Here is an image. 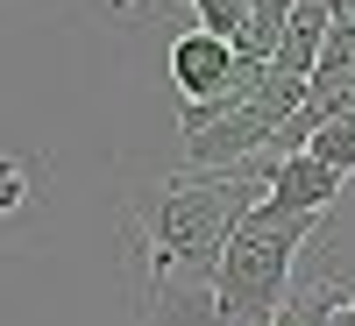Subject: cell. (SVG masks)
<instances>
[{
  "mask_svg": "<svg viewBox=\"0 0 355 326\" xmlns=\"http://www.w3.org/2000/svg\"><path fill=\"white\" fill-rule=\"evenodd\" d=\"M263 199V170H178L157 185L121 192V262L135 277V305L164 312L178 291H199L214 277L234 220Z\"/></svg>",
  "mask_w": 355,
  "mask_h": 326,
  "instance_id": "cell-1",
  "label": "cell"
},
{
  "mask_svg": "<svg viewBox=\"0 0 355 326\" xmlns=\"http://www.w3.org/2000/svg\"><path fill=\"white\" fill-rule=\"evenodd\" d=\"M320 8H327V15H348V8H355V0H320Z\"/></svg>",
  "mask_w": 355,
  "mask_h": 326,
  "instance_id": "cell-8",
  "label": "cell"
},
{
  "mask_svg": "<svg viewBox=\"0 0 355 326\" xmlns=\"http://www.w3.org/2000/svg\"><path fill=\"white\" fill-rule=\"evenodd\" d=\"M320 234L313 213H277L270 199H256L242 220H234L227 248L214 262V326H277L284 298H291V270H299L306 242Z\"/></svg>",
  "mask_w": 355,
  "mask_h": 326,
  "instance_id": "cell-2",
  "label": "cell"
},
{
  "mask_svg": "<svg viewBox=\"0 0 355 326\" xmlns=\"http://www.w3.org/2000/svg\"><path fill=\"white\" fill-rule=\"evenodd\" d=\"M256 170H263V199L277 206V213H327V206L341 199V185L348 177L341 170H327V163H313L306 150H291V156H256Z\"/></svg>",
  "mask_w": 355,
  "mask_h": 326,
  "instance_id": "cell-3",
  "label": "cell"
},
{
  "mask_svg": "<svg viewBox=\"0 0 355 326\" xmlns=\"http://www.w3.org/2000/svg\"><path fill=\"white\" fill-rule=\"evenodd\" d=\"M36 177H43V163L28 150H0V220L36 206Z\"/></svg>",
  "mask_w": 355,
  "mask_h": 326,
  "instance_id": "cell-5",
  "label": "cell"
},
{
  "mask_svg": "<svg viewBox=\"0 0 355 326\" xmlns=\"http://www.w3.org/2000/svg\"><path fill=\"white\" fill-rule=\"evenodd\" d=\"M291 8H299V0H249V36L234 43V57H249V64H270V50H277V36H284Z\"/></svg>",
  "mask_w": 355,
  "mask_h": 326,
  "instance_id": "cell-4",
  "label": "cell"
},
{
  "mask_svg": "<svg viewBox=\"0 0 355 326\" xmlns=\"http://www.w3.org/2000/svg\"><path fill=\"white\" fill-rule=\"evenodd\" d=\"M192 15H199L206 36H220L227 50L249 36V0H192Z\"/></svg>",
  "mask_w": 355,
  "mask_h": 326,
  "instance_id": "cell-7",
  "label": "cell"
},
{
  "mask_svg": "<svg viewBox=\"0 0 355 326\" xmlns=\"http://www.w3.org/2000/svg\"><path fill=\"white\" fill-rule=\"evenodd\" d=\"M107 8H114V15H121V8H135V0H107Z\"/></svg>",
  "mask_w": 355,
  "mask_h": 326,
  "instance_id": "cell-9",
  "label": "cell"
},
{
  "mask_svg": "<svg viewBox=\"0 0 355 326\" xmlns=\"http://www.w3.org/2000/svg\"><path fill=\"white\" fill-rule=\"evenodd\" d=\"M306 156L348 177V170H355V121H327V128H313V135H306Z\"/></svg>",
  "mask_w": 355,
  "mask_h": 326,
  "instance_id": "cell-6",
  "label": "cell"
}]
</instances>
